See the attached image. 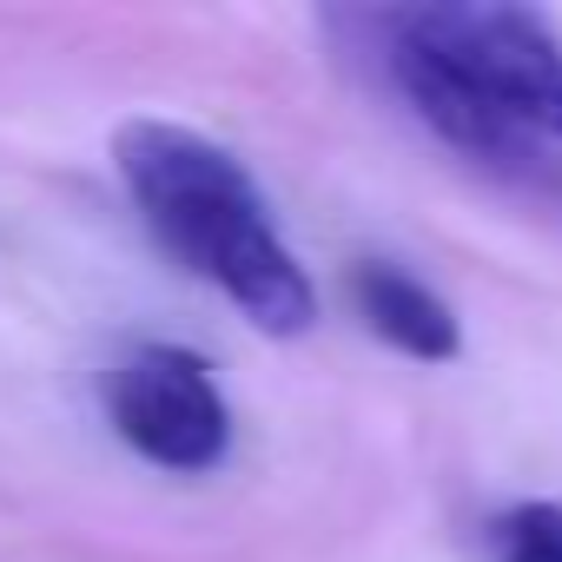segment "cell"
I'll return each mask as SVG.
<instances>
[{"mask_svg": "<svg viewBox=\"0 0 562 562\" xmlns=\"http://www.w3.org/2000/svg\"><path fill=\"white\" fill-rule=\"evenodd\" d=\"M106 417L120 443L166 476H205L232 457V397L186 345L126 351L106 371Z\"/></svg>", "mask_w": 562, "mask_h": 562, "instance_id": "cell-3", "label": "cell"}, {"mask_svg": "<svg viewBox=\"0 0 562 562\" xmlns=\"http://www.w3.org/2000/svg\"><path fill=\"white\" fill-rule=\"evenodd\" d=\"M126 199L146 232L218 299L238 305L265 338H305L318 325V285L292 238L278 232L271 199L218 139L179 120H126L106 139Z\"/></svg>", "mask_w": 562, "mask_h": 562, "instance_id": "cell-2", "label": "cell"}, {"mask_svg": "<svg viewBox=\"0 0 562 562\" xmlns=\"http://www.w3.org/2000/svg\"><path fill=\"white\" fill-rule=\"evenodd\" d=\"M345 299L364 318V331L384 338L411 364H450L463 351V325H457L450 299L430 292L417 271H404L391 258H358L345 271Z\"/></svg>", "mask_w": 562, "mask_h": 562, "instance_id": "cell-4", "label": "cell"}, {"mask_svg": "<svg viewBox=\"0 0 562 562\" xmlns=\"http://www.w3.org/2000/svg\"><path fill=\"white\" fill-rule=\"evenodd\" d=\"M483 536L496 562H562V503H509Z\"/></svg>", "mask_w": 562, "mask_h": 562, "instance_id": "cell-5", "label": "cell"}, {"mask_svg": "<svg viewBox=\"0 0 562 562\" xmlns=\"http://www.w3.org/2000/svg\"><path fill=\"white\" fill-rule=\"evenodd\" d=\"M404 113L476 172L562 205V34L509 0L331 14Z\"/></svg>", "mask_w": 562, "mask_h": 562, "instance_id": "cell-1", "label": "cell"}]
</instances>
